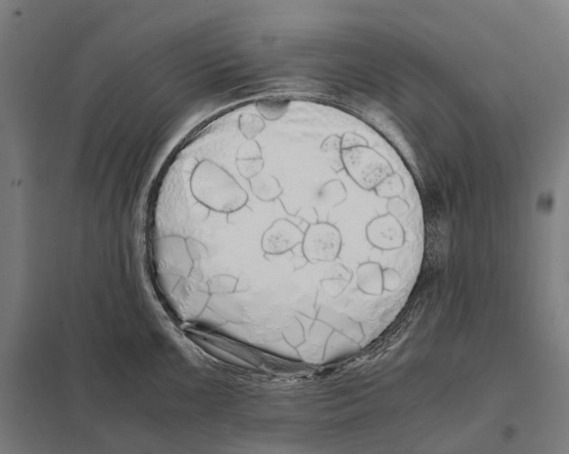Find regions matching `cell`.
<instances>
[{
  "label": "cell",
  "mask_w": 569,
  "mask_h": 454,
  "mask_svg": "<svg viewBox=\"0 0 569 454\" xmlns=\"http://www.w3.org/2000/svg\"><path fill=\"white\" fill-rule=\"evenodd\" d=\"M193 163L187 186L196 204L221 214L236 213L247 205L248 193L227 169L208 158H195Z\"/></svg>",
  "instance_id": "6da1fadb"
},
{
  "label": "cell",
  "mask_w": 569,
  "mask_h": 454,
  "mask_svg": "<svg viewBox=\"0 0 569 454\" xmlns=\"http://www.w3.org/2000/svg\"><path fill=\"white\" fill-rule=\"evenodd\" d=\"M342 163L351 180L364 192H373L381 181L395 172L385 155L371 145L342 151Z\"/></svg>",
  "instance_id": "7a4b0ae2"
},
{
  "label": "cell",
  "mask_w": 569,
  "mask_h": 454,
  "mask_svg": "<svg viewBox=\"0 0 569 454\" xmlns=\"http://www.w3.org/2000/svg\"><path fill=\"white\" fill-rule=\"evenodd\" d=\"M342 236L335 225L328 221L308 224L302 242V254L307 262H335L341 254Z\"/></svg>",
  "instance_id": "3957f363"
},
{
  "label": "cell",
  "mask_w": 569,
  "mask_h": 454,
  "mask_svg": "<svg viewBox=\"0 0 569 454\" xmlns=\"http://www.w3.org/2000/svg\"><path fill=\"white\" fill-rule=\"evenodd\" d=\"M304 234L294 222L287 218L278 219L262 234V251L268 256H282L301 245Z\"/></svg>",
  "instance_id": "277c9868"
},
{
  "label": "cell",
  "mask_w": 569,
  "mask_h": 454,
  "mask_svg": "<svg viewBox=\"0 0 569 454\" xmlns=\"http://www.w3.org/2000/svg\"><path fill=\"white\" fill-rule=\"evenodd\" d=\"M380 262L368 260L360 263L356 269L357 287L359 291L369 297H381L384 289V269Z\"/></svg>",
  "instance_id": "5b68a950"
},
{
  "label": "cell",
  "mask_w": 569,
  "mask_h": 454,
  "mask_svg": "<svg viewBox=\"0 0 569 454\" xmlns=\"http://www.w3.org/2000/svg\"><path fill=\"white\" fill-rule=\"evenodd\" d=\"M248 181L251 192L260 201L273 202L282 197L284 192L280 180L275 176L264 172V169Z\"/></svg>",
  "instance_id": "8992f818"
},
{
  "label": "cell",
  "mask_w": 569,
  "mask_h": 454,
  "mask_svg": "<svg viewBox=\"0 0 569 454\" xmlns=\"http://www.w3.org/2000/svg\"><path fill=\"white\" fill-rule=\"evenodd\" d=\"M328 165L336 174L344 169L342 163V136L331 134L322 141L320 147Z\"/></svg>",
  "instance_id": "52a82bcc"
},
{
  "label": "cell",
  "mask_w": 569,
  "mask_h": 454,
  "mask_svg": "<svg viewBox=\"0 0 569 454\" xmlns=\"http://www.w3.org/2000/svg\"><path fill=\"white\" fill-rule=\"evenodd\" d=\"M255 107L266 121L275 122L289 112L290 101L284 99H264L258 101Z\"/></svg>",
  "instance_id": "ba28073f"
},
{
  "label": "cell",
  "mask_w": 569,
  "mask_h": 454,
  "mask_svg": "<svg viewBox=\"0 0 569 454\" xmlns=\"http://www.w3.org/2000/svg\"><path fill=\"white\" fill-rule=\"evenodd\" d=\"M238 278L230 274H217L208 279L204 291L208 293L211 298L213 296L231 294L236 291L238 286Z\"/></svg>",
  "instance_id": "9c48e42d"
},
{
  "label": "cell",
  "mask_w": 569,
  "mask_h": 454,
  "mask_svg": "<svg viewBox=\"0 0 569 454\" xmlns=\"http://www.w3.org/2000/svg\"><path fill=\"white\" fill-rule=\"evenodd\" d=\"M406 185L402 175L395 171L375 187L374 192L381 198L389 199L404 196Z\"/></svg>",
  "instance_id": "30bf717a"
},
{
  "label": "cell",
  "mask_w": 569,
  "mask_h": 454,
  "mask_svg": "<svg viewBox=\"0 0 569 454\" xmlns=\"http://www.w3.org/2000/svg\"><path fill=\"white\" fill-rule=\"evenodd\" d=\"M347 198L345 187L342 181L331 180L325 184L319 192V199L325 207L335 209L342 204Z\"/></svg>",
  "instance_id": "8fae6325"
},
{
  "label": "cell",
  "mask_w": 569,
  "mask_h": 454,
  "mask_svg": "<svg viewBox=\"0 0 569 454\" xmlns=\"http://www.w3.org/2000/svg\"><path fill=\"white\" fill-rule=\"evenodd\" d=\"M260 115V114H259ZM240 134L245 139H255L266 128L265 119L262 116L254 113L243 112L237 120Z\"/></svg>",
  "instance_id": "7c38bea8"
},
{
  "label": "cell",
  "mask_w": 569,
  "mask_h": 454,
  "mask_svg": "<svg viewBox=\"0 0 569 454\" xmlns=\"http://www.w3.org/2000/svg\"><path fill=\"white\" fill-rule=\"evenodd\" d=\"M236 164L239 174L245 180H249L263 171L265 161L263 157L259 159H236Z\"/></svg>",
  "instance_id": "4fadbf2b"
},
{
  "label": "cell",
  "mask_w": 569,
  "mask_h": 454,
  "mask_svg": "<svg viewBox=\"0 0 569 454\" xmlns=\"http://www.w3.org/2000/svg\"><path fill=\"white\" fill-rule=\"evenodd\" d=\"M262 149L258 141L246 139L237 149L236 159H259L262 158Z\"/></svg>",
  "instance_id": "5bb4252c"
},
{
  "label": "cell",
  "mask_w": 569,
  "mask_h": 454,
  "mask_svg": "<svg viewBox=\"0 0 569 454\" xmlns=\"http://www.w3.org/2000/svg\"><path fill=\"white\" fill-rule=\"evenodd\" d=\"M351 280H346V278H329L321 281L322 289L331 298L339 297L347 288Z\"/></svg>",
  "instance_id": "9a60e30c"
},
{
  "label": "cell",
  "mask_w": 569,
  "mask_h": 454,
  "mask_svg": "<svg viewBox=\"0 0 569 454\" xmlns=\"http://www.w3.org/2000/svg\"><path fill=\"white\" fill-rule=\"evenodd\" d=\"M403 283L401 272L394 267L384 269V289L385 292H397Z\"/></svg>",
  "instance_id": "2e32d148"
},
{
  "label": "cell",
  "mask_w": 569,
  "mask_h": 454,
  "mask_svg": "<svg viewBox=\"0 0 569 454\" xmlns=\"http://www.w3.org/2000/svg\"><path fill=\"white\" fill-rule=\"evenodd\" d=\"M369 145V141L364 136L356 133H345L342 136V150H351V149L360 147V146Z\"/></svg>",
  "instance_id": "e0dca14e"
}]
</instances>
